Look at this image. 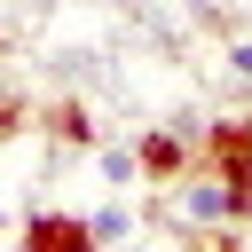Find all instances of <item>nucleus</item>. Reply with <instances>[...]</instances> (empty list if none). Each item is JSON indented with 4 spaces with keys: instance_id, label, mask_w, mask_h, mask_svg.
<instances>
[{
    "instance_id": "obj_1",
    "label": "nucleus",
    "mask_w": 252,
    "mask_h": 252,
    "mask_svg": "<svg viewBox=\"0 0 252 252\" xmlns=\"http://www.w3.org/2000/svg\"><path fill=\"white\" fill-rule=\"evenodd\" d=\"M134 150H142V181H150V189H173L189 165H205V126H189V118H165V126H150Z\"/></svg>"
},
{
    "instance_id": "obj_2",
    "label": "nucleus",
    "mask_w": 252,
    "mask_h": 252,
    "mask_svg": "<svg viewBox=\"0 0 252 252\" xmlns=\"http://www.w3.org/2000/svg\"><path fill=\"white\" fill-rule=\"evenodd\" d=\"M173 220H181L189 236H213V228H228V220H236V197H228V181H220L213 165H189V173L173 181Z\"/></svg>"
},
{
    "instance_id": "obj_3",
    "label": "nucleus",
    "mask_w": 252,
    "mask_h": 252,
    "mask_svg": "<svg viewBox=\"0 0 252 252\" xmlns=\"http://www.w3.org/2000/svg\"><path fill=\"white\" fill-rule=\"evenodd\" d=\"M205 165L228 181V197H236V220H244V205H252V118H244V110L205 126Z\"/></svg>"
},
{
    "instance_id": "obj_4",
    "label": "nucleus",
    "mask_w": 252,
    "mask_h": 252,
    "mask_svg": "<svg viewBox=\"0 0 252 252\" xmlns=\"http://www.w3.org/2000/svg\"><path fill=\"white\" fill-rule=\"evenodd\" d=\"M16 236H24L32 252H87V244H94V220H87V213H24Z\"/></svg>"
},
{
    "instance_id": "obj_5",
    "label": "nucleus",
    "mask_w": 252,
    "mask_h": 252,
    "mask_svg": "<svg viewBox=\"0 0 252 252\" xmlns=\"http://www.w3.org/2000/svg\"><path fill=\"white\" fill-rule=\"evenodd\" d=\"M39 126H47L55 150H94V142H102V134H94V110H87L79 94H55V102L39 110Z\"/></svg>"
},
{
    "instance_id": "obj_6",
    "label": "nucleus",
    "mask_w": 252,
    "mask_h": 252,
    "mask_svg": "<svg viewBox=\"0 0 252 252\" xmlns=\"http://www.w3.org/2000/svg\"><path fill=\"white\" fill-rule=\"evenodd\" d=\"M94 173H102L110 189H134V181H142V150H134V142H94Z\"/></svg>"
},
{
    "instance_id": "obj_7",
    "label": "nucleus",
    "mask_w": 252,
    "mask_h": 252,
    "mask_svg": "<svg viewBox=\"0 0 252 252\" xmlns=\"http://www.w3.org/2000/svg\"><path fill=\"white\" fill-rule=\"evenodd\" d=\"M87 220H94V244H126V236H142V220H134V205H126V197H110V205H94Z\"/></svg>"
},
{
    "instance_id": "obj_8",
    "label": "nucleus",
    "mask_w": 252,
    "mask_h": 252,
    "mask_svg": "<svg viewBox=\"0 0 252 252\" xmlns=\"http://www.w3.org/2000/svg\"><path fill=\"white\" fill-rule=\"evenodd\" d=\"M24 118H32V102H24V94H0V142H16Z\"/></svg>"
},
{
    "instance_id": "obj_9",
    "label": "nucleus",
    "mask_w": 252,
    "mask_h": 252,
    "mask_svg": "<svg viewBox=\"0 0 252 252\" xmlns=\"http://www.w3.org/2000/svg\"><path fill=\"white\" fill-rule=\"evenodd\" d=\"M220 63H228V79H236V87H252V39H228V55H220Z\"/></svg>"
},
{
    "instance_id": "obj_10",
    "label": "nucleus",
    "mask_w": 252,
    "mask_h": 252,
    "mask_svg": "<svg viewBox=\"0 0 252 252\" xmlns=\"http://www.w3.org/2000/svg\"><path fill=\"white\" fill-rule=\"evenodd\" d=\"M0 236H16V213H8V205H0Z\"/></svg>"
},
{
    "instance_id": "obj_11",
    "label": "nucleus",
    "mask_w": 252,
    "mask_h": 252,
    "mask_svg": "<svg viewBox=\"0 0 252 252\" xmlns=\"http://www.w3.org/2000/svg\"><path fill=\"white\" fill-rule=\"evenodd\" d=\"M244 228H252V205H244Z\"/></svg>"
}]
</instances>
